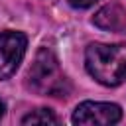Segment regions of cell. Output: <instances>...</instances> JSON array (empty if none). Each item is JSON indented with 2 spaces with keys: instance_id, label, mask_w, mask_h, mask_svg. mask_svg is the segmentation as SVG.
Returning a JSON list of instances; mask_svg holds the SVG:
<instances>
[{
  "instance_id": "cell-1",
  "label": "cell",
  "mask_w": 126,
  "mask_h": 126,
  "mask_svg": "<svg viewBox=\"0 0 126 126\" xmlns=\"http://www.w3.org/2000/svg\"><path fill=\"white\" fill-rule=\"evenodd\" d=\"M85 67L104 87L126 83V43H91L85 51Z\"/></svg>"
},
{
  "instance_id": "cell-2",
  "label": "cell",
  "mask_w": 126,
  "mask_h": 126,
  "mask_svg": "<svg viewBox=\"0 0 126 126\" xmlns=\"http://www.w3.org/2000/svg\"><path fill=\"white\" fill-rule=\"evenodd\" d=\"M26 87L41 96H67L71 83L61 71L59 59L49 47H41L26 73Z\"/></svg>"
},
{
  "instance_id": "cell-3",
  "label": "cell",
  "mask_w": 126,
  "mask_h": 126,
  "mask_svg": "<svg viewBox=\"0 0 126 126\" xmlns=\"http://www.w3.org/2000/svg\"><path fill=\"white\" fill-rule=\"evenodd\" d=\"M26 47H28L26 33L14 30L0 32V81L10 79L18 71L26 55Z\"/></svg>"
},
{
  "instance_id": "cell-4",
  "label": "cell",
  "mask_w": 126,
  "mask_h": 126,
  "mask_svg": "<svg viewBox=\"0 0 126 126\" xmlns=\"http://www.w3.org/2000/svg\"><path fill=\"white\" fill-rule=\"evenodd\" d=\"M122 118V110L114 102H94V100H85L77 104L73 110V124L81 126H106V124H116Z\"/></svg>"
},
{
  "instance_id": "cell-5",
  "label": "cell",
  "mask_w": 126,
  "mask_h": 126,
  "mask_svg": "<svg viewBox=\"0 0 126 126\" xmlns=\"http://www.w3.org/2000/svg\"><path fill=\"white\" fill-rule=\"evenodd\" d=\"M93 24L106 32L126 33V10L120 4H106L94 14Z\"/></svg>"
},
{
  "instance_id": "cell-6",
  "label": "cell",
  "mask_w": 126,
  "mask_h": 126,
  "mask_svg": "<svg viewBox=\"0 0 126 126\" xmlns=\"http://www.w3.org/2000/svg\"><path fill=\"white\" fill-rule=\"evenodd\" d=\"M47 122H51V124L59 122V118L49 108H35L22 118V124H47Z\"/></svg>"
},
{
  "instance_id": "cell-7",
  "label": "cell",
  "mask_w": 126,
  "mask_h": 126,
  "mask_svg": "<svg viewBox=\"0 0 126 126\" xmlns=\"http://www.w3.org/2000/svg\"><path fill=\"white\" fill-rule=\"evenodd\" d=\"M73 8H79V10H83V8H91L94 2H98V0H67Z\"/></svg>"
},
{
  "instance_id": "cell-8",
  "label": "cell",
  "mask_w": 126,
  "mask_h": 126,
  "mask_svg": "<svg viewBox=\"0 0 126 126\" xmlns=\"http://www.w3.org/2000/svg\"><path fill=\"white\" fill-rule=\"evenodd\" d=\"M4 112H6V104H4V100L0 98V120H2V116H4Z\"/></svg>"
}]
</instances>
